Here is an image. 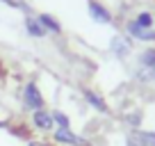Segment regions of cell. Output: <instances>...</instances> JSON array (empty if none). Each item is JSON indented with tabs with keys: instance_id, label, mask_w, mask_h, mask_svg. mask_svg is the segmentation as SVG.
Listing matches in <instances>:
<instances>
[{
	"instance_id": "cell-1",
	"label": "cell",
	"mask_w": 155,
	"mask_h": 146,
	"mask_svg": "<svg viewBox=\"0 0 155 146\" xmlns=\"http://www.w3.org/2000/svg\"><path fill=\"white\" fill-rule=\"evenodd\" d=\"M21 103H23L25 112H37V110H44L46 107V98L41 94V87L34 80H28L21 87Z\"/></svg>"
},
{
	"instance_id": "cell-2",
	"label": "cell",
	"mask_w": 155,
	"mask_h": 146,
	"mask_svg": "<svg viewBox=\"0 0 155 146\" xmlns=\"http://www.w3.org/2000/svg\"><path fill=\"white\" fill-rule=\"evenodd\" d=\"M107 50H110V55H112L114 59L126 62V59H130L132 55H135V41H132L126 32H116L114 37L110 39Z\"/></svg>"
},
{
	"instance_id": "cell-3",
	"label": "cell",
	"mask_w": 155,
	"mask_h": 146,
	"mask_svg": "<svg viewBox=\"0 0 155 146\" xmlns=\"http://www.w3.org/2000/svg\"><path fill=\"white\" fill-rule=\"evenodd\" d=\"M28 126L32 128L34 132H39V135H50V132L55 130L53 112H50L48 107H44V110H37V112H30Z\"/></svg>"
},
{
	"instance_id": "cell-4",
	"label": "cell",
	"mask_w": 155,
	"mask_h": 146,
	"mask_svg": "<svg viewBox=\"0 0 155 146\" xmlns=\"http://www.w3.org/2000/svg\"><path fill=\"white\" fill-rule=\"evenodd\" d=\"M87 14L98 25H112L114 23V12L105 2H101V0H87Z\"/></svg>"
},
{
	"instance_id": "cell-5",
	"label": "cell",
	"mask_w": 155,
	"mask_h": 146,
	"mask_svg": "<svg viewBox=\"0 0 155 146\" xmlns=\"http://www.w3.org/2000/svg\"><path fill=\"white\" fill-rule=\"evenodd\" d=\"M123 32H126L132 41H141V44H155V28H141V25H137L132 18L126 21Z\"/></svg>"
},
{
	"instance_id": "cell-6",
	"label": "cell",
	"mask_w": 155,
	"mask_h": 146,
	"mask_svg": "<svg viewBox=\"0 0 155 146\" xmlns=\"http://www.w3.org/2000/svg\"><path fill=\"white\" fill-rule=\"evenodd\" d=\"M50 144L53 146H89L87 139H82L80 135H75L73 132V128H68V130H62V128H55L53 132H50Z\"/></svg>"
},
{
	"instance_id": "cell-7",
	"label": "cell",
	"mask_w": 155,
	"mask_h": 146,
	"mask_svg": "<svg viewBox=\"0 0 155 146\" xmlns=\"http://www.w3.org/2000/svg\"><path fill=\"white\" fill-rule=\"evenodd\" d=\"M82 98H84V103L91 107L94 112H98V114H110L112 112L110 105H107V101H105V96H103L101 91H96V89L82 87Z\"/></svg>"
},
{
	"instance_id": "cell-8",
	"label": "cell",
	"mask_w": 155,
	"mask_h": 146,
	"mask_svg": "<svg viewBox=\"0 0 155 146\" xmlns=\"http://www.w3.org/2000/svg\"><path fill=\"white\" fill-rule=\"evenodd\" d=\"M23 28H25V32H28V37H32V39H46V37H48L44 25L39 23V18L32 16V14H28L23 18Z\"/></svg>"
},
{
	"instance_id": "cell-9",
	"label": "cell",
	"mask_w": 155,
	"mask_h": 146,
	"mask_svg": "<svg viewBox=\"0 0 155 146\" xmlns=\"http://www.w3.org/2000/svg\"><path fill=\"white\" fill-rule=\"evenodd\" d=\"M37 18H39V23L44 25V30H46L48 34H53V37H59V34H62V23H59L53 14L41 12V14H37Z\"/></svg>"
},
{
	"instance_id": "cell-10",
	"label": "cell",
	"mask_w": 155,
	"mask_h": 146,
	"mask_svg": "<svg viewBox=\"0 0 155 146\" xmlns=\"http://www.w3.org/2000/svg\"><path fill=\"white\" fill-rule=\"evenodd\" d=\"M121 121H123V123H128L132 130H141V123H144V114H141L139 107H135V110H130V112H123V114H121Z\"/></svg>"
},
{
	"instance_id": "cell-11",
	"label": "cell",
	"mask_w": 155,
	"mask_h": 146,
	"mask_svg": "<svg viewBox=\"0 0 155 146\" xmlns=\"http://www.w3.org/2000/svg\"><path fill=\"white\" fill-rule=\"evenodd\" d=\"M132 21H135L137 25H141V28H155V12L139 9L135 16H132Z\"/></svg>"
},
{
	"instance_id": "cell-12",
	"label": "cell",
	"mask_w": 155,
	"mask_h": 146,
	"mask_svg": "<svg viewBox=\"0 0 155 146\" xmlns=\"http://www.w3.org/2000/svg\"><path fill=\"white\" fill-rule=\"evenodd\" d=\"M137 62L141 68H155V46H148V48L141 50L137 55Z\"/></svg>"
},
{
	"instance_id": "cell-13",
	"label": "cell",
	"mask_w": 155,
	"mask_h": 146,
	"mask_svg": "<svg viewBox=\"0 0 155 146\" xmlns=\"http://www.w3.org/2000/svg\"><path fill=\"white\" fill-rule=\"evenodd\" d=\"M50 112H53V121H55V128H62V130H68V128L73 126V123H71V117H68V114L64 112V110H57V107H55V110H50Z\"/></svg>"
},
{
	"instance_id": "cell-14",
	"label": "cell",
	"mask_w": 155,
	"mask_h": 146,
	"mask_svg": "<svg viewBox=\"0 0 155 146\" xmlns=\"http://www.w3.org/2000/svg\"><path fill=\"white\" fill-rule=\"evenodd\" d=\"M0 2L7 5V7H12V9H16V12H23L25 16L32 14V7L28 5V0H0Z\"/></svg>"
},
{
	"instance_id": "cell-15",
	"label": "cell",
	"mask_w": 155,
	"mask_h": 146,
	"mask_svg": "<svg viewBox=\"0 0 155 146\" xmlns=\"http://www.w3.org/2000/svg\"><path fill=\"white\" fill-rule=\"evenodd\" d=\"M132 132L139 137V141L144 146H155V130H144L141 128V130H132Z\"/></svg>"
},
{
	"instance_id": "cell-16",
	"label": "cell",
	"mask_w": 155,
	"mask_h": 146,
	"mask_svg": "<svg viewBox=\"0 0 155 146\" xmlns=\"http://www.w3.org/2000/svg\"><path fill=\"white\" fill-rule=\"evenodd\" d=\"M123 146H144L139 141V137L135 135V132H130V135H126V139H123Z\"/></svg>"
},
{
	"instance_id": "cell-17",
	"label": "cell",
	"mask_w": 155,
	"mask_h": 146,
	"mask_svg": "<svg viewBox=\"0 0 155 146\" xmlns=\"http://www.w3.org/2000/svg\"><path fill=\"white\" fill-rule=\"evenodd\" d=\"M28 146H53V144L44 141V139H28Z\"/></svg>"
}]
</instances>
